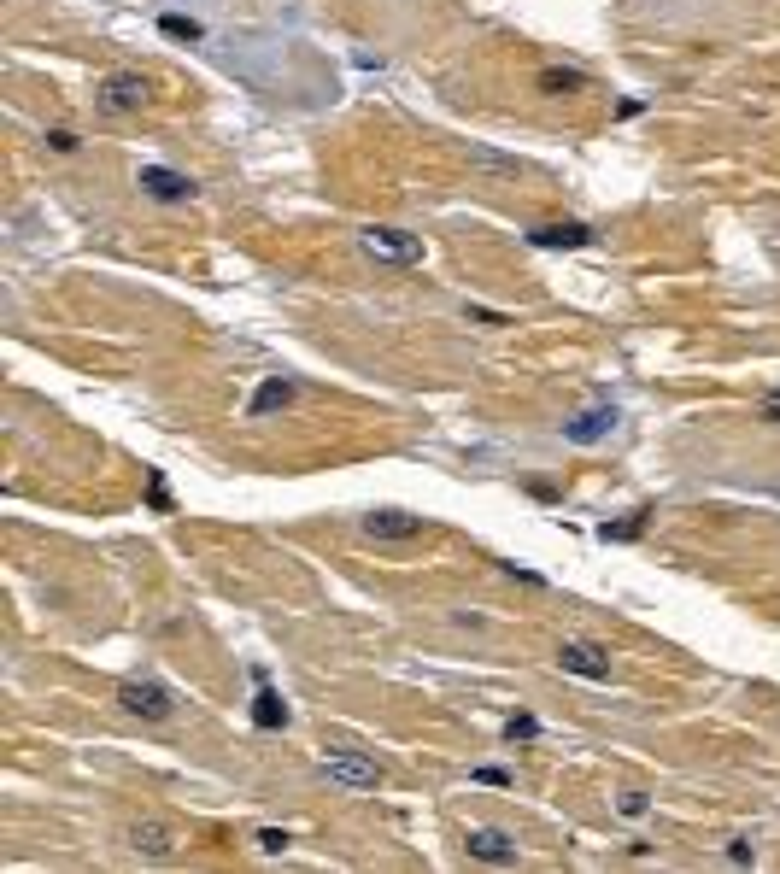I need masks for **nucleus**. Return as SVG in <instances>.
I'll use <instances>...</instances> for the list:
<instances>
[{
    "label": "nucleus",
    "mask_w": 780,
    "mask_h": 874,
    "mask_svg": "<svg viewBox=\"0 0 780 874\" xmlns=\"http://www.w3.org/2000/svg\"><path fill=\"white\" fill-rule=\"evenodd\" d=\"M558 669L575 675V681H610V652L593 646V640H564L558 646Z\"/></svg>",
    "instance_id": "9b49d317"
},
{
    "label": "nucleus",
    "mask_w": 780,
    "mask_h": 874,
    "mask_svg": "<svg viewBox=\"0 0 780 874\" xmlns=\"http://www.w3.org/2000/svg\"><path fill=\"white\" fill-rule=\"evenodd\" d=\"M534 83H540V94H552V100H569V94H587V71H575V65H546Z\"/></svg>",
    "instance_id": "4468645a"
},
{
    "label": "nucleus",
    "mask_w": 780,
    "mask_h": 874,
    "mask_svg": "<svg viewBox=\"0 0 780 874\" xmlns=\"http://www.w3.org/2000/svg\"><path fill=\"white\" fill-rule=\"evenodd\" d=\"M470 781H476V787H499V792H505V787H511V769H499V763H481V769H470Z\"/></svg>",
    "instance_id": "aec40b11"
},
{
    "label": "nucleus",
    "mask_w": 780,
    "mask_h": 874,
    "mask_svg": "<svg viewBox=\"0 0 780 874\" xmlns=\"http://www.w3.org/2000/svg\"><path fill=\"white\" fill-rule=\"evenodd\" d=\"M317 769H323V781H335V787H347V792H376L388 781L382 763L370 751H358V745H323Z\"/></svg>",
    "instance_id": "f257e3e1"
},
{
    "label": "nucleus",
    "mask_w": 780,
    "mask_h": 874,
    "mask_svg": "<svg viewBox=\"0 0 780 874\" xmlns=\"http://www.w3.org/2000/svg\"><path fill=\"white\" fill-rule=\"evenodd\" d=\"M94 106H100L106 118H130V112H141V106H147V77H141V71H112V77H100Z\"/></svg>",
    "instance_id": "39448f33"
},
{
    "label": "nucleus",
    "mask_w": 780,
    "mask_h": 874,
    "mask_svg": "<svg viewBox=\"0 0 780 874\" xmlns=\"http://www.w3.org/2000/svg\"><path fill=\"white\" fill-rule=\"evenodd\" d=\"M288 716H294V710H288V699H282V693H276V687L264 681L259 693H253V728L276 734V728H288Z\"/></svg>",
    "instance_id": "ddd939ff"
},
{
    "label": "nucleus",
    "mask_w": 780,
    "mask_h": 874,
    "mask_svg": "<svg viewBox=\"0 0 780 874\" xmlns=\"http://www.w3.org/2000/svg\"><path fill=\"white\" fill-rule=\"evenodd\" d=\"M364 540H382V546H399V540H417V534H429V523L417 517V511H399V505H382V511H370L364 517Z\"/></svg>",
    "instance_id": "6e6552de"
},
{
    "label": "nucleus",
    "mask_w": 780,
    "mask_h": 874,
    "mask_svg": "<svg viewBox=\"0 0 780 874\" xmlns=\"http://www.w3.org/2000/svg\"><path fill=\"white\" fill-rule=\"evenodd\" d=\"M651 523V511H628L622 523H599V540H616V546H628V540H640Z\"/></svg>",
    "instance_id": "f3484780"
},
{
    "label": "nucleus",
    "mask_w": 780,
    "mask_h": 874,
    "mask_svg": "<svg viewBox=\"0 0 780 874\" xmlns=\"http://www.w3.org/2000/svg\"><path fill=\"white\" fill-rule=\"evenodd\" d=\"M622 423V411L610 405V399H599V405H587V411H575L564 423V440L569 446H599V440H610V429Z\"/></svg>",
    "instance_id": "9d476101"
},
{
    "label": "nucleus",
    "mask_w": 780,
    "mask_h": 874,
    "mask_svg": "<svg viewBox=\"0 0 780 874\" xmlns=\"http://www.w3.org/2000/svg\"><path fill=\"white\" fill-rule=\"evenodd\" d=\"M499 569H505L511 581H522V587H546V575H540V569H522V564H499Z\"/></svg>",
    "instance_id": "bb28decb"
},
{
    "label": "nucleus",
    "mask_w": 780,
    "mask_h": 874,
    "mask_svg": "<svg viewBox=\"0 0 780 874\" xmlns=\"http://www.w3.org/2000/svg\"><path fill=\"white\" fill-rule=\"evenodd\" d=\"M470 165H476V171H493V176H522V171H528L522 159L499 153V147H470Z\"/></svg>",
    "instance_id": "2eb2a0df"
},
{
    "label": "nucleus",
    "mask_w": 780,
    "mask_h": 874,
    "mask_svg": "<svg viewBox=\"0 0 780 874\" xmlns=\"http://www.w3.org/2000/svg\"><path fill=\"white\" fill-rule=\"evenodd\" d=\"M728 863H734V869H751V863H757V845H751V839H728Z\"/></svg>",
    "instance_id": "b1692460"
},
{
    "label": "nucleus",
    "mask_w": 780,
    "mask_h": 874,
    "mask_svg": "<svg viewBox=\"0 0 780 874\" xmlns=\"http://www.w3.org/2000/svg\"><path fill=\"white\" fill-rule=\"evenodd\" d=\"M159 36H171V42H206V24L200 18H182V12H159Z\"/></svg>",
    "instance_id": "dca6fc26"
},
{
    "label": "nucleus",
    "mask_w": 780,
    "mask_h": 874,
    "mask_svg": "<svg viewBox=\"0 0 780 874\" xmlns=\"http://www.w3.org/2000/svg\"><path fill=\"white\" fill-rule=\"evenodd\" d=\"M42 147H47V153H59V159H71V153L83 147V135H77V130H47Z\"/></svg>",
    "instance_id": "6ab92c4d"
},
{
    "label": "nucleus",
    "mask_w": 780,
    "mask_h": 874,
    "mask_svg": "<svg viewBox=\"0 0 780 874\" xmlns=\"http://www.w3.org/2000/svg\"><path fill=\"white\" fill-rule=\"evenodd\" d=\"M118 710L135 716V722H171L176 693L165 687V681H124V687H118Z\"/></svg>",
    "instance_id": "20e7f679"
},
{
    "label": "nucleus",
    "mask_w": 780,
    "mask_h": 874,
    "mask_svg": "<svg viewBox=\"0 0 780 874\" xmlns=\"http://www.w3.org/2000/svg\"><path fill=\"white\" fill-rule=\"evenodd\" d=\"M135 188L147 194V200H159V206H182V200H194V176H182V171H171V165H141L135 171Z\"/></svg>",
    "instance_id": "1a4fd4ad"
},
{
    "label": "nucleus",
    "mask_w": 780,
    "mask_h": 874,
    "mask_svg": "<svg viewBox=\"0 0 780 874\" xmlns=\"http://www.w3.org/2000/svg\"><path fill=\"white\" fill-rule=\"evenodd\" d=\"M616 810H622L628 822H640V816L651 810V798H646V792H622V798H616Z\"/></svg>",
    "instance_id": "4be33fe9"
},
{
    "label": "nucleus",
    "mask_w": 780,
    "mask_h": 874,
    "mask_svg": "<svg viewBox=\"0 0 780 874\" xmlns=\"http://www.w3.org/2000/svg\"><path fill=\"white\" fill-rule=\"evenodd\" d=\"M757 423H780V388H763L757 394Z\"/></svg>",
    "instance_id": "5701e85b"
},
{
    "label": "nucleus",
    "mask_w": 780,
    "mask_h": 874,
    "mask_svg": "<svg viewBox=\"0 0 780 874\" xmlns=\"http://www.w3.org/2000/svg\"><path fill=\"white\" fill-rule=\"evenodd\" d=\"M259 851H264V857H282V851H288V833H282V828H264L259 833Z\"/></svg>",
    "instance_id": "393cba45"
},
{
    "label": "nucleus",
    "mask_w": 780,
    "mask_h": 874,
    "mask_svg": "<svg viewBox=\"0 0 780 874\" xmlns=\"http://www.w3.org/2000/svg\"><path fill=\"white\" fill-rule=\"evenodd\" d=\"M464 851H470L476 863H487V869H517V863H522L517 833L493 828V822H476V828H464Z\"/></svg>",
    "instance_id": "423d86ee"
},
{
    "label": "nucleus",
    "mask_w": 780,
    "mask_h": 874,
    "mask_svg": "<svg viewBox=\"0 0 780 874\" xmlns=\"http://www.w3.org/2000/svg\"><path fill=\"white\" fill-rule=\"evenodd\" d=\"M147 505L159 517H171V487H165V470H147Z\"/></svg>",
    "instance_id": "a211bd4d"
},
{
    "label": "nucleus",
    "mask_w": 780,
    "mask_h": 874,
    "mask_svg": "<svg viewBox=\"0 0 780 874\" xmlns=\"http://www.w3.org/2000/svg\"><path fill=\"white\" fill-rule=\"evenodd\" d=\"M358 247H364L370 259H382V264H423V235L393 229V223H370V229H358Z\"/></svg>",
    "instance_id": "7ed1b4c3"
},
{
    "label": "nucleus",
    "mask_w": 780,
    "mask_h": 874,
    "mask_svg": "<svg viewBox=\"0 0 780 874\" xmlns=\"http://www.w3.org/2000/svg\"><path fill=\"white\" fill-rule=\"evenodd\" d=\"M470 323H487V329H511L505 311H487V306H470Z\"/></svg>",
    "instance_id": "a878e982"
},
{
    "label": "nucleus",
    "mask_w": 780,
    "mask_h": 874,
    "mask_svg": "<svg viewBox=\"0 0 780 874\" xmlns=\"http://www.w3.org/2000/svg\"><path fill=\"white\" fill-rule=\"evenodd\" d=\"M300 399V382L294 376H264L259 394L247 399V423H264V417H276V411H288Z\"/></svg>",
    "instance_id": "f8f14e48"
},
{
    "label": "nucleus",
    "mask_w": 780,
    "mask_h": 874,
    "mask_svg": "<svg viewBox=\"0 0 780 874\" xmlns=\"http://www.w3.org/2000/svg\"><path fill=\"white\" fill-rule=\"evenodd\" d=\"M124 851L141 857V863H171L176 851H182V833H176L165 816H141V822L124 828Z\"/></svg>",
    "instance_id": "f03ea898"
},
{
    "label": "nucleus",
    "mask_w": 780,
    "mask_h": 874,
    "mask_svg": "<svg viewBox=\"0 0 780 874\" xmlns=\"http://www.w3.org/2000/svg\"><path fill=\"white\" fill-rule=\"evenodd\" d=\"M593 241H599L593 223H581V218L534 223V229H528V247H534V253H581V247H593Z\"/></svg>",
    "instance_id": "0eeeda50"
},
{
    "label": "nucleus",
    "mask_w": 780,
    "mask_h": 874,
    "mask_svg": "<svg viewBox=\"0 0 780 874\" xmlns=\"http://www.w3.org/2000/svg\"><path fill=\"white\" fill-rule=\"evenodd\" d=\"M505 740L517 745V740H540V722L534 716H505Z\"/></svg>",
    "instance_id": "412c9836"
},
{
    "label": "nucleus",
    "mask_w": 780,
    "mask_h": 874,
    "mask_svg": "<svg viewBox=\"0 0 780 874\" xmlns=\"http://www.w3.org/2000/svg\"><path fill=\"white\" fill-rule=\"evenodd\" d=\"M528 493H534L540 505H552V499H558V487H552V481H528Z\"/></svg>",
    "instance_id": "cd10ccee"
}]
</instances>
